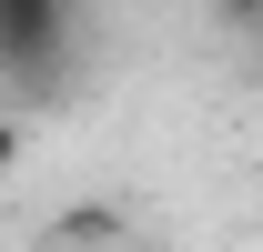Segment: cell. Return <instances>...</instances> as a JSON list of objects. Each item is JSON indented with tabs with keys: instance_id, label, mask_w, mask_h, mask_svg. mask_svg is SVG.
<instances>
[{
	"instance_id": "4",
	"label": "cell",
	"mask_w": 263,
	"mask_h": 252,
	"mask_svg": "<svg viewBox=\"0 0 263 252\" xmlns=\"http://www.w3.org/2000/svg\"><path fill=\"white\" fill-rule=\"evenodd\" d=\"M10 161H21V121L0 111V172H10Z\"/></svg>"
},
{
	"instance_id": "2",
	"label": "cell",
	"mask_w": 263,
	"mask_h": 252,
	"mask_svg": "<svg viewBox=\"0 0 263 252\" xmlns=\"http://www.w3.org/2000/svg\"><path fill=\"white\" fill-rule=\"evenodd\" d=\"M122 232H132V222H122V202H61V212H51V242H41V252H111Z\"/></svg>"
},
{
	"instance_id": "6",
	"label": "cell",
	"mask_w": 263,
	"mask_h": 252,
	"mask_svg": "<svg viewBox=\"0 0 263 252\" xmlns=\"http://www.w3.org/2000/svg\"><path fill=\"white\" fill-rule=\"evenodd\" d=\"M253 51H263V31H253Z\"/></svg>"
},
{
	"instance_id": "3",
	"label": "cell",
	"mask_w": 263,
	"mask_h": 252,
	"mask_svg": "<svg viewBox=\"0 0 263 252\" xmlns=\"http://www.w3.org/2000/svg\"><path fill=\"white\" fill-rule=\"evenodd\" d=\"M213 31H233V40H253V31H263V0H213Z\"/></svg>"
},
{
	"instance_id": "5",
	"label": "cell",
	"mask_w": 263,
	"mask_h": 252,
	"mask_svg": "<svg viewBox=\"0 0 263 252\" xmlns=\"http://www.w3.org/2000/svg\"><path fill=\"white\" fill-rule=\"evenodd\" d=\"M111 252H142V242H132V232H122V242H111Z\"/></svg>"
},
{
	"instance_id": "1",
	"label": "cell",
	"mask_w": 263,
	"mask_h": 252,
	"mask_svg": "<svg viewBox=\"0 0 263 252\" xmlns=\"http://www.w3.org/2000/svg\"><path fill=\"white\" fill-rule=\"evenodd\" d=\"M71 51V0H0V71H21V81H51Z\"/></svg>"
}]
</instances>
